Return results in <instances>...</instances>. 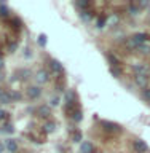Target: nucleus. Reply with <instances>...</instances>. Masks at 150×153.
<instances>
[{
    "label": "nucleus",
    "instance_id": "nucleus-1",
    "mask_svg": "<svg viewBox=\"0 0 150 153\" xmlns=\"http://www.w3.org/2000/svg\"><path fill=\"white\" fill-rule=\"evenodd\" d=\"M50 72L54 76H61L62 74H64V69H62V64L59 61H56V59H53L50 61Z\"/></svg>",
    "mask_w": 150,
    "mask_h": 153
},
{
    "label": "nucleus",
    "instance_id": "nucleus-2",
    "mask_svg": "<svg viewBox=\"0 0 150 153\" xmlns=\"http://www.w3.org/2000/svg\"><path fill=\"white\" fill-rule=\"evenodd\" d=\"M40 94H42V89H40V86H29L27 88V97L31 99V100H35L40 97Z\"/></svg>",
    "mask_w": 150,
    "mask_h": 153
},
{
    "label": "nucleus",
    "instance_id": "nucleus-3",
    "mask_svg": "<svg viewBox=\"0 0 150 153\" xmlns=\"http://www.w3.org/2000/svg\"><path fill=\"white\" fill-rule=\"evenodd\" d=\"M134 81H136V85L139 88H147L149 85V76L147 75H134Z\"/></svg>",
    "mask_w": 150,
    "mask_h": 153
},
{
    "label": "nucleus",
    "instance_id": "nucleus-4",
    "mask_svg": "<svg viewBox=\"0 0 150 153\" xmlns=\"http://www.w3.org/2000/svg\"><path fill=\"white\" fill-rule=\"evenodd\" d=\"M37 115H38V117H42V118H48L51 115L50 105H40V107L37 108Z\"/></svg>",
    "mask_w": 150,
    "mask_h": 153
},
{
    "label": "nucleus",
    "instance_id": "nucleus-5",
    "mask_svg": "<svg viewBox=\"0 0 150 153\" xmlns=\"http://www.w3.org/2000/svg\"><path fill=\"white\" fill-rule=\"evenodd\" d=\"M35 80H37V83H40V85L46 83L48 81V72L45 69H40L37 72V75H35Z\"/></svg>",
    "mask_w": 150,
    "mask_h": 153
},
{
    "label": "nucleus",
    "instance_id": "nucleus-6",
    "mask_svg": "<svg viewBox=\"0 0 150 153\" xmlns=\"http://www.w3.org/2000/svg\"><path fill=\"white\" fill-rule=\"evenodd\" d=\"M134 150H136L137 153H146L149 150V145L144 140H136L134 142Z\"/></svg>",
    "mask_w": 150,
    "mask_h": 153
},
{
    "label": "nucleus",
    "instance_id": "nucleus-7",
    "mask_svg": "<svg viewBox=\"0 0 150 153\" xmlns=\"http://www.w3.org/2000/svg\"><path fill=\"white\" fill-rule=\"evenodd\" d=\"M131 40H133L134 43H136V46L139 48V46H141L146 40H149V38H147L146 33H136V35H133V37H131Z\"/></svg>",
    "mask_w": 150,
    "mask_h": 153
},
{
    "label": "nucleus",
    "instance_id": "nucleus-8",
    "mask_svg": "<svg viewBox=\"0 0 150 153\" xmlns=\"http://www.w3.org/2000/svg\"><path fill=\"white\" fill-rule=\"evenodd\" d=\"M134 70H136L137 75H147V76H149V74H150L149 65H146V64H139V65H136V67H134Z\"/></svg>",
    "mask_w": 150,
    "mask_h": 153
},
{
    "label": "nucleus",
    "instance_id": "nucleus-9",
    "mask_svg": "<svg viewBox=\"0 0 150 153\" xmlns=\"http://www.w3.org/2000/svg\"><path fill=\"white\" fill-rule=\"evenodd\" d=\"M5 148H7L10 153H16L18 152V142L13 140V139H10V140H7V143H5Z\"/></svg>",
    "mask_w": 150,
    "mask_h": 153
},
{
    "label": "nucleus",
    "instance_id": "nucleus-10",
    "mask_svg": "<svg viewBox=\"0 0 150 153\" xmlns=\"http://www.w3.org/2000/svg\"><path fill=\"white\" fill-rule=\"evenodd\" d=\"M80 152L81 153H93V143L91 142H83L81 143V147H80Z\"/></svg>",
    "mask_w": 150,
    "mask_h": 153
},
{
    "label": "nucleus",
    "instance_id": "nucleus-11",
    "mask_svg": "<svg viewBox=\"0 0 150 153\" xmlns=\"http://www.w3.org/2000/svg\"><path fill=\"white\" fill-rule=\"evenodd\" d=\"M137 50L141 51L142 54H150V40H146V42H144L141 46L137 48Z\"/></svg>",
    "mask_w": 150,
    "mask_h": 153
},
{
    "label": "nucleus",
    "instance_id": "nucleus-12",
    "mask_svg": "<svg viewBox=\"0 0 150 153\" xmlns=\"http://www.w3.org/2000/svg\"><path fill=\"white\" fill-rule=\"evenodd\" d=\"M66 102H67V105H74L75 104V93L74 91H67L66 93Z\"/></svg>",
    "mask_w": 150,
    "mask_h": 153
},
{
    "label": "nucleus",
    "instance_id": "nucleus-13",
    "mask_svg": "<svg viewBox=\"0 0 150 153\" xmlns=\"http://www.w3.org/2000/svg\"><path fill=\"white\" fill-rule=\"evenodd\" d=\"M110 72H112V75L117 76V78H120V76H122V69L118 67V64H113L112 67H110Z\"/></svg>",
    "mask_w": 150,
    "mask_h": 153
},
{
    "label": "nucleus",
    "instance_id": "nucleus-14",
    "mask_svg": "<svg viewBox=\"0 0 150 153\" xmlns=\"http://www.w3.org/2000/svg\"><path fill=\"white\" fill-rule=\"evenodd\" d=\"M102 126H105L107 131H118V126L115 123H110V121H102Z\"/></svg>",
    "mask_w": 150,
    "mask_h": 153
},
{
    "label": "nucleus",
    "instance_id": "nucleus-15",
    "mask_svg": "<svg viewBox=\"0 0 150 153\" xmlns=\"http://www.w3.org/2000/svg\"><path fill=\"white\" fill-rule=\"evenodd\" d=\"M0 104H2V105L11 104V97H10V93H3V94H2V97H0Z\"/></svg>",
    "mask_w": 150,
    "mask_h": 153
},
{
    "label": "nucleus",
    "instance_id": "nucleus-16",
    "mask_svg": "<svg viewBox=\"0 0 150 153\" xmlns=\"http://www.w3.org/2000/svg\"><path fill=\"white\" fill-rule=\"evenodd\" d=\"M10 97H11V102H19V100H21V93H18V91H11V93H10Z\"/></svg>",
    "mask_w": 150,
    "mask_h": 153
},
{
    "label": "nucleus",
    "instance_id": "nucleus-17",
    "mask_svg": "<svg viewBox=\"0 0 150 153\" xmlns=\"http://www.w3.org/2000/svg\"><path fill=\"white\" fill-rule=\"evenodd\" d=\"M72 118H74V121H77V123H80L81 121V110L78 108V110H74V112H72Z\"/></svg>",
    "mask_w": 150,
    "mask_h": 153
},
{
    "label": "nucleus",
    "instance_id": "nucleus-18",
    "mask_svg": "<svg viewBox=\"0 0 150 153\" xmlns=\"http://www.w3.org/2000/svg\"><path fill=\"white\" fill-rule=\"evenodd\" d=\"M43 128H45L46 132H53L56 129V124H54V121H48V123H45V126H43Z\"/></svg>",
    "mask_w": 150,
    "mask_h": 153
},
{
    "label": "nucleus",
    "instance_id": "nucleus-19",
    "mask_svg": "<svg viewBox=\"0 0 150 153\" xmlns=\"http://www.w3.org/2000/svg\"><path fill=\"white\" fill-rule=\"evenodd\" d=\"M128 10H129V13H131L133 16H136V14H139V13H141V8H139L137 5H133V3L129 5V8H128Z\"/></svg>",
    "mask_w": 150,
    "mask_h": 153
},
{
    "label": "nucleus",
    "instance_id": "nucleus-20",
    "mask_svg": "<svg viewBox=\"0 0 150 153\" xmlns=\"http://www.w3.org/2000/svg\"><path fill=\"white\" fill-rule=\"evenodd\" d=\"M8 8L7 7H5V5L3 3H0V16H8Z\"/></svg>",
    "mask_w": 150,
    "mask_h": 153
},
{
    "label": "nucleus",
    "instance_id": "nucleus-21",
    "mask_svg": "<svg viewBox=\"0 0 150 153\" xmlns=\"http://www.w3.org/2000/svg\"><path fill=\"white\" fill-rule=\"evenodd\" d=\"M75 7H78V8H81L85 11V8L90 7V2H75Z\"/></svg>",
    "mask_w": 150,
    "mask_h": 153
},
{
    "label": "nucleus",
    "instance_id": "nucleus-22",
    "mask_svg": "<svg viewBox=\"0 0 150 153\" xmlns=\"http://www.w3.org/2000/svg\"><path fill=\"white\" fill-rule=\"evenodd\" d=\"M142 97L147 100V102H150V88H146L142 91Z\"/></svg>",
    "mask_w": 150,
    "mask_h": 153
},
{
    "label": "nucleus",
    "instance_id": "nucleus-23",
    "mask_svg": "<svg viewBox=\"0 0 150 153\" xmlns=\"http://www.w3.org/2000/svg\"><path fill=\"white\" fill-rule=\"evenodd\" d=\"M38 43H40L42 46L46 45V37H45V33H40V35H38Z\"/></svg>",
    "mask_w": 150,
    "mask_h": 153
},
{
    "label": "nucleus",
    "instance_id": "nucleus-24",
    "mask_svg": "<svg viewBox=\"0 0 150 153\" xmlns=\"http://www.w3.org/2000/svg\"><path fill=\"white\" fill-rule=\"evenodd\" d=\"M74 142H81V132L80 131H77L74 134Z\"/></svg>",
    "mask_w": 150,
    "mask_h": 153
},
{
    "label": "nucleus",
    "instance_id": "nucleus-25",
    "mask_svg": "<svg viewBox=\"0 0 150 153\" xmlns=\"http://www.w3.org/2000/svg\"><path fill=\"white\" fill-rule=\"evenodd\" d=\"M0 132H5V134H10V132H13V126H10V124H8V126H5V129H2Z\"/></svg>",
    "mask_w": 150,
    "mask_h": 153
},
{
    "label": "nucleus",
    "instance_id": "nucleus-26",
    "mask_svg": "<svg viewBox=\"0 0 150 153\" xmlns=\"http://www.w3.org/2000/svg\"><path fill=\"white\" fill-rule=\"evenodd\" d=\"M8 117V113L5 112V110H0V120H3V118H7Z\"/></svg>",
    "mask_w": 150,
    "mask_h": 153
},
{
    "label": "nucleus",
    "instance_id": "nucleus-27",
    "mask_svg": "<svg viewBox=\"0 0 150 153\" xmlns=\"http://www.w3.org/2000/svg\"><path fill=\"white\" fill-rule=\"evenodd\" d=\"M57 104H59V99H57V97H53V99H51V105H57Z\"/></svg>",
    "mask_w": 150,
    "mask_h": 153
},
{
    "label": "nucleus",
    "instance_id": "nucleus-28",
    "mask_svg": "<svg viewBox=\"0 0 150 153\" xmlns=\"http://www.w3.org/2000/svg\"><path fill=\"white\" fill-rule=\"evenodd\" d=\"M98 27H104V19H99L98 21Z\"/></svg>",
    "mask_w": 150,
    "mask_h": 153
},
{
    "label": "nucleus",
    "instance_id": "nucleus-29",
    "mask_svg": "<svg viewBox=\"0 0 150 153\" xmlns=\"http://www.w3.org/2000/svg\"><path fill=\"white\" fill-rule=\"evenodd\" d=\"M3 65H5V61L0 57V72H2V69H3Z\"/></svg>",
    "mask_w": 150,
    "mask_h": 153
},
{
    "label": "nucleus",
    "instance_id": "nucleus-30",
    "mask_svg": "<svg viewBox=\"0 0 150 153\" xmlns=\"http://www.w3.org/2000/svg\"><path fill=\"white\" fill-rule=\"evenodd\" d=\"M3 148H5V145H3V143H2V142H0V153H2V152H3Z\"/></svg>",
    "mask_w": 150,
    "mask_h": 153
},
{
    "label": "nucleus",
    "instance_id": "nucleus-31",
    "mask_svg": "<svg viewBox=\"0 0 150 153\" xmlns=\"http://www.w3.org/2000/svg\"><path fill=\"white\" fill-rule=\"evenodd\" d=\"M5 78V75H3V72H0V81H2Z\"/></svg>",
    "mask_w": 150,
    "mask_h": 153
},
{
    "label": "nucleus",
    "instance_id": "nucleus-32",
    "mask_svg": "<svg viewBox=\"0 0 150 153\" xmlns=\"http://www.w3.org/2000/svg\"><path fill=\"white\" fill-rule=\"evenodd\" d=\"M3 93H5V91H3L2 88H0V97H2V94H3Z\"/></svg>",
    "mask_w": 150,
    "mask_h": 153
}]
</instances>
